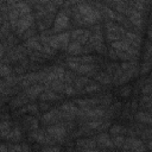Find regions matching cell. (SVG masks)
<instances>
[{"instance_id": "2e32d148", "label": "cell", "mask_w": 152, "mask_h": 152, "mask_svg": "<svg viewBox=\"0 0 152 152\" xmlns=\"http://www.w3.org/2000/svg\"><path fill=\"white\" fill-rule=\"evenodd\" d=\"M40 100H44V101H55V100H58L61 96H58L53 90H46L44 93L40 94Z\"/></svg>"}, {"instance_id": "4dcf8cb0", "label": "cell", "mask_w": 152, "mask_h": 152, "mask_svg": "<svg viewBox=\"0 0 152 152\" xmlns=\"http://www.w3.org/2000/svg\"><path fill=\"white\" fill-rule=\"evenodd\" d=\"M129 93H131V87H124V88L120 90L121 96H128Z\"/></svg>"}, {"instance_id": "7c38bea8", "label": "cell", "mask_w": 152, "mask_h": 152, "mask_svg": "<svg viewBox=\"0 0 152 152\" xmlns=\"http://www.w3.org/2000/svg\"><path fill=\"white\" fill-rule=\"evenodd\" d=\"M110 48L113 50H115L116 53H120V52H129L132 45L127 42V40H118V42H113Z\"/></svg>"}, {"instance_id": "f546056e", "label": "cell", "mask_w": 152, "mask_h": 152, "mask_svg": "<svg viewBox=\"0 0 152 152\" xmlns=\"http://www.w3.org/2000/svg\"><path fill=\"white\" fill-rule=\"evenodd\" d=\"M146 57V59H148V58H152V45L151 44H147V46H146V55H145Z\"/></svg>"}, {"instance_id": "e0dca14e", "label": "cell", "mask_w": 152, "mask_h": 152, "mask_svg": "<svg viewBox=\"0 0 152 152\" xmlns=\"http://www.w3.org/2000/svg\"><path fill=\"white\" fill-rule=\"evenodd\" d=\"M97 141H99L100 144H102L103 146H107V147L114 146L113 140H110V138H109V135H108L107 133H101V134L97 137Z\"/></svg>"}, {"instance_id": "277c9868", "label": "cell", "mask_w": 152, "mask_h": 152, "mask_svg": "<svg viewBox=\"0 0 152 152\" xmlns=\"http://www.w3.org/2000/svg\"><path fill=\"white\" fill-rule=\"evenodd\" d=\"M69 25V14L66 11H61L57 17L55 18V23H53V32L61 31L63 28H65Z\"/></svg>"}, {"instance_id": "d6986e66", "label": "cell", "mask_w": 152, "mask_h": 152, "mask_svg": "<svg viewBox=\"0 0 152 152\" xmlns=\"http://www.w3.org/2000/svg\"><path fill=\"white\" fill-rule=\"evenodd\" d=\"M95 78H96L97 81H100V83H102V84H108V83H110V82H112L110 76H109L108 74H104V72L97 74V75L95 76Z\"/></svg>"}, {"instance_id": "1f68e13d", "label": "cell", "mask_w": 152, "mask_h": 152, "mask_svg": "<svg viewBox=\"0 0 152 152\" xmlns=\"http://www.w3.org/2000/svg\"><path fill=\"white\" fill-rule=\"evenodd\" d=\"M151 66H152V63H144L142 66H141V72H146V71H148V70L151 69Z\"/></svg>"}, {"instance_id": "52a82bcc", "label": "cell", "mask_w": 152, "mask_h": 152, "mask_svg": "<svg viewBox=\"0 0 152 152\" xmlns=\"http://www.w3.org/2000/svg\"><path fill=\"white\" fill-rule=\"evenodd\" d=\"M71 38L75 39V42H78L80 44H84L91 37H90V32L89 31H86V30H82V28H77V30L71 32Z\"/></svg>"}, {"instance_id": "f1b7e54d", "label": "cell", "mask_w": 152, "mask_h": 152, "mask_svg": "<svg viewBox=\"0 0 152 152\" xmlns=\"http://www.w3.org/2000/svg\"><path fill=\"white\" fill-rule=\"evenodd\" d=\"M75 91H76V90H75V89H74L71 86L66 84V86H65V88H64V91H63V93H65L66 95H71V94H74Z\"/></svg>"}, {"instance_id": "4fadbf2b", "label": "cell", "mask_w": 152, "mask_h": 152, "mask_svg": "<svg viewBox=\"0 0 152 152\" xmlns=\"http://www.w3.org/2000/svg\"><path fill=\"white\" fill-rule=\"evenodd\" d=\"M46 88L44 86H40V84H33L31 87L27 88V90L24 93V95L27 97V99H34L37 97L38 95H40Z\"/></svg>"}, {"instance_id": "ac0fdd59", "label": "cell", "mask_w": 152, "mask_h": 152, "mask_svg": "<svg viewBox=\"0 0 152 152\" xmlns=\"http://www.w3.org/2000/svg\"><path fill=\"white\" fill-rule=\"evenodd\" d=\"M135 119L142 124H152V115H150L148 113H144V112H139L135 115Z\"/></svg>"}, {"instance_id": "5bb4252c", "label": "cell", "mask_w": 152, "mask_h": 152, "mask_svg": "<svg viewBox=\"0 0 152 152\" xmlns=\"http://www.w3.org/2000/svg\"><path fill=\"white\" fill-rule=\"evenodd\" d=\"M80 113H82L81 115L83 116H88V118H101L104 115V110L102 108H95V109H89V108H82L81 110H78Z\"/></svg>"}, {"instance_id": "603a6c76", "label": "cell", "mask_w": 152, "mask_h": 152, "mask_svg": "<svg viewBox=\"0 0 152 152\" xmlns=\"http://www.w3.org/2000/svg\"><path fill=\"white\" fill-rule=\"evenodd\" d=\"M126 131V128L125 127H122V126H120V125H115L114 127H112L110 128V133L115 137V135H119L120 133H122V132H125Z\"/></svg>"}, {"instance_id": "4316f807", "label": "cell", "mask_w": 152, "mask_h": 152, "mask_svg": "<svg viewBox=\"0 0 152 152\" xmlns=\"http://www.w3.org/2000/svg\"><path fill=\"white\" fill-rule=\"evenodd\" d=\"M10 72H11L10 66L6 65V64H2V66H1V76L7 77V76H10Z\"/></svg>"}, {"instance_id": "d590c367", "label": "cell", "mask_w": 152, "mask_h": 152, "mask_svg": "<svg viewBox=\"0 0 152 152\" xmlns=\"http://www.w3.org/2000/svg\"><path fill=\"white\" fill-rule=\"evenodd\" d=\"M109 57H110V58H113V59H115V58H118V55H116V52H115V50H113L112 48L109 49Z\"/></svg>"}, {"instance_id": "ffe728a7", "label": "cell", "mask_w": 152, "mask_h": 152, "mask_svg": "<svg viewBox=\"0 0 152 152\" xmlns=\"http://www.w3.org/2000/svg\"><path fill=\"white\" fill-rule=\"evenodd\" d=\"M27 101H28V99H27L26 96H18L17 99H14V100L11 102V104H12V107H18V106L25 104Z\"/></svg>"}, {"instance_id": "44dd1931", "label": "cell", "mask_w": 152, "mask_h": 152, "mask_svg": "<svg viewBox=\"0 0 152 152\" xmlns=\"http://www.w3.org/2000/svg\"><path fill=\"white\" fill-rule=\"evenodd\" d=\"M77 145L81 146V147H86V150H88L89 147H94L95 146V142L93 140H88V139H82V140H78L77 141Z\"/></svg>"}, {"instance_id": "8fae6325", "label": "cell", "mask_w": 152, "mask_h": 152, "mask_svg": "<svg viewBox=\"0 0 152 152\" xmlns=\"http://www.w3.org/2000/svg\"><path fill=\"white\" fill-rule=\"evenodd\" d=\"M62 118H63V113H61L57 109H52V110L45 113L42 116V121L43 122H46V124H51V122H56L57 120H59Z\"/></svg>"}, {"instance_id": "d4e9b609", "label": "cell", "mask_w": 152, "mask_h": 152, "mask_svg": "<svg viewBox=\"0 0 152 152\" xmlns=\"http://www.w3.org/2000/svg\"><path fill=\"white\" fill-rule=\"evenodd\" d=\"M102 125H103V122L101 120H93L87 124V126L90 128H100V127H102Z\"/></svg>"}, {"instance_id": "3957f363", "label": "cell", "mask_w": 152, "mask_h": 152, "mask_svg": "<svg viewBox=\"0 0 152 152\" xmlns=\"http://www.w3.org/2000/svg\"><path fill=\"white\" fill-rule=\"evenodd\" d=\"M107 27V38L113 43V42H118V40H121V37H124L126 34V31L119 26V25H115L114 23H107L106 25Z\"/></svg>"}, {"instance_id": "6da1fadb", "label": "cell", "mask_w": 152, "mask_h": 152, "mask_svg": "<svg viewBox=\"0 0 152 152\" xmlns=\"http://www.w3.org/2000/svg\"><path fill=\"white\" fill-rule=\"evenodd\" d=\"M77 11L82 17L83 24H94L101 18V13L97 8L93 7L90 4L80 2L77 4Z\"/></svg>"}, {"instance_id": "9c48e42d", "label": "cell", "mask_w": 152, "mask_h": 152, "mask_svg": "<svg viewBox=\"0 0 152 152\" xmlns=\"http://www.w3.org/2000/svg\"><path fill=\"white\" fill-rule=\"evenodd\" d=\"M128 14V20L137 27H141L142 26V18H141V13L139 11H137L134 7L133 8H128L127 13Z\"/></svg>"}, {"instance_id": "cb8c5ba5", "label": "cell", "mask_w": 152, "mask_h": 152, "mask_svg": "<svg viewBox=\"0 0 152 152\" xmlns=\"http://www.w3.org/2000/svg\"><path fill=\"white\" fill-rule=\"evenodd\" d=\"M125 140H126V139H125L124 137H121V135H115L114 139H113V144H114V146H116V147H121V146H124Z\"/></svg>"}, {"instance_id": "836d02e7", "label": "cell", "mask_w": 152, "mask_h": 152, "mask_svg": "<svg viewBox=\"0 0 152 152\" xmlns=\"http://www.w3.org/2000/svg\"><path fill=\"white\" fill-rule=\"evenodd\" d=\"M43 152H59V147H56V146H53V147H46V148L43 150Z\"/></svg>"}, {"instance_id": "7402d4cb", "label": "cell", "mask_w": 152, "mask_h": 152, "mask_svg": "<svg viewBox=\"0 0 152 152\" xmlns=\"http://www.w3.org/2000/svg\"><path fill=\"white\" fill-rule=\"evenodd\" d=\"M88 83H90V81H89L88 78H86V77H80V78H76V80H75V86H76V88H81V87H83V86H86V84H88Z\"/></svg>"}, {"instance_id": "8d00e7d4", "label": "cell", "mask_w": 152, "mask_h": 152, "mask_svg": "<svg viewBox=\"0 0 152 152\" xmlns=\"http://www.w3.org/2000/svg\"><path fill=\"white\" fill-rule=\"evenodd\" d=\"M84 152H103V151H99V150H90V148H88V150H86Z\"/></svg>"}, {"instance_id": "5b68a950", "label": "cell", "mask_w": 152, "mask_h": 152, "mask_svg": "<svg viewBox=\"0 0 152 152\" xmlns=\"http://www.w3.org/2000/svg\"><path fill=\"white\" fill-rule=\"evenodd\" d=\"M122 147L126 148V150L134 151V152H145V150H146V147L144 146L142 141L139 140V139H135V138H128V139H126Z\"/></svg>"}, {"instance_id": "30bf717a", "label": "cell", "mask_w": 152, "mask_h": 152, "mask_svg": "<svg viewBox=\"0 0 152 152\" xmlns=\"http://www.w3.org/2000/svg\"><path fill=\"white\" fill-rule=\"evenodd\" d=\"M31 137L36 141L42 142V144H52L53 142V139L46 133V131L45 132H43V131H34V132L31 133Z\"/></svg>"}, {"instance_id": "484cf974", "label": "cell", "mask_w": 152, "mask_h": 152, "mask_svg": "<svg viewBox=\"0 0 152 152\" xmlns=\"http://www.w3.org/2000/svg\"><path fill=\"white\" fill-rule=\"evenodd\" d=\"M38 109V107L36 104H27L26 107H24L23 109L18 110V113H25V112H36Z\"/></svg>"}, {"instance_id": "ba28073f", "label": "cell", "mask_w": 152, "mask_h": 152, "mask_svg": "<svg viewBox=\"0 0 152 152\" xmlns=\"http://www.w3.org/2000/svg\"><path fill=\"white\" fill-rule=\"evenodd\" d=\"M68 65L71 70H75L76 72H80V74H89L95 68L93 64H80V63H75L70 61H68Z\"/></svg>"}, {"instance_id": "e575fe53", "label": "cell", "mask_w": 152, "mask_h": 152, "mask_svg": "<svg viewBox=\"0 0 152 152\" xmlns=\"http://www.w3.org/2000/svg\"><path fill=\"white\" fill-rule=\"evenodd\" d=\"M72 76H74V75H72L71 72H65V75H64V80L69 83V82H71V81L74 80V77H72Z\"/></svg>"}, {"instance_id": "d6a6232c", "label": "cell", "mask_w": 152, "mask_h": 152, "mask_svg": "<svg viewBox=\"0 0 152 152\" xmlns=\"http://www.w3.org/2000/svg\"><path fill=\"white\" fill-rule=\"evenodd\" d=\"M142 94H150L152 93V84H148V86H145L142 89H141Z\"/></svg>"}, {"instance_id": "8992f818", "label": "cell", "mask_w": 152, "mask_h": 152, "mask_svg": "<svg viewBox=\"0 0 152 152\" xmlns=\"http://www.w3.org/2000/svg\"><path fill=\"white\" fill-rule=\"evenodd\" d=\"M46 133L55 140H58V141H62L65 137V133H66V129L61 126V125H56V126H50L46 128Z\"/></svg>"}, {"instance_id": "9a60e30c", "label": "cell", "mask_w": 152, "mask_h": 152, "mask_svg": "<svg viewBox=\"0 0 152 152\" xmlns=\"http://www.w3.org/2000/svg\"><path fill=\"white\" fill-rule=\"evenodd\" d=\"M65 50H66L69 53H71V55H78V53H81V52L84 51L78 42H72L71 44L68 45V48H66Z\"/></svg>"}, {"instance_id": "83f0119b", "label": "cell", "mask_w": 152, "mask_h": 152, "mask_svg": "<svg viewBox=\"0 0 152 152\" xmlns=\"http://www.w3.org/2000/svg\"><path fill=\"white\" fill-rule=\"evenodd\" d=\"M99 89H100V87H99L97 84H89V86H87V87L84 88V90H83V91L89 93V91H93V90H99Z\"/></svg>"}, {"instance_id": "7a4b0ae2", "label": "cell", "mask_w": 152, "mask_h": 152, "mask_svg": "<svg viewBox=\"0 0 152 152\" xmlns=\"http://www.w3.org/2000/svg\"><path fill=\"white\" fill-rule=\"evenodd\" d=\"M32 24H33V15L31 13H28L18 19V21L13 26V30H15V32L18 34H23L26 31H28V28L32 26Z\"/></svg>"}]
</instances>
